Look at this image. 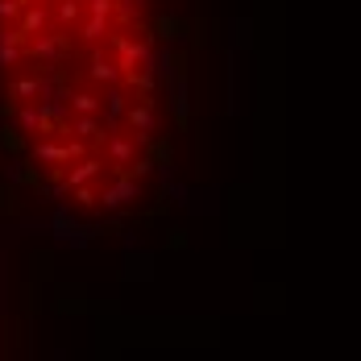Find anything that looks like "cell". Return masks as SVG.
<instances>
[{"label":"cell","mask_w":361,"mask_h":361,"mask_svg":"<svg viewBox=\"0 0 361 361\" xmlns=\"http://www.w3.org/2000/svg\"><path fill=\"white\" fill-rule=\"evenodd\" d=\"M179 34L154 0H0V171L63 233L109 228L166 179Z\"/></svg>","instance_id":"cell-1"}]
</instances>
